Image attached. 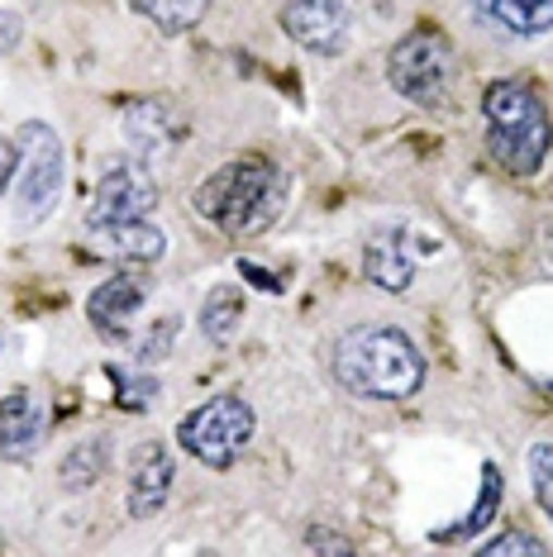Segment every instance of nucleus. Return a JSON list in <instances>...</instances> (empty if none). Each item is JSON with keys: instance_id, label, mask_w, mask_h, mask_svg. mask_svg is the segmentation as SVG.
I'll return each mask as SVG.
<instances>
[{"instance_id": "nucleus-1", "label": "nucleus", "mask_w": 553, "mask_h": 557, "mask_svg": "<svg viewBox=\"0 0 553 557\" xmlns=\"http://www.w3.org/2000/svg\"><path fill=\"white\" fill-rule=\"evenodd\" d=\"M425 372L420 344L396 324H358L334 344V382L362 400H410Z\"/></svg>"}, {"instance_id": "nucleus-10", "label": "nucleus", "mask_w": 553, "mask_h": 557, "mask_svg": "<svg viewBox=\"0 0 553 557\" xmlns=\"http://www.w3.org/2000/svg\"><path fill=\"white\" fill-rule=\"evenodd\" d=\"M144 300H148V276L144 272H115L86 296V320H91L106 338H124L134 324V314L144 310Z\"/></svg>"}, {"instance_id": "nucleus-14", "label": "nucleus", "mask_w": 553, "mask_h": 557, "mask_svg": "<svg viewBox=\"0 0 553 557\" xmlns=\"http://www.w3.org/2000/svg\"><path fill=\"white\" fill-rule=\"evenodd\" d=\"M468 5L506 39H544L553 29V0H468Z\"/></svg>"}, {"instance_id": "nucleus-21", "label": "nucleus", "mask_w": 553, "mask_h": 557, "mask_svg": "<svg viewBox=\"0 0 553 557\" xmlns=\"http://www.w3.org/2000/svg\"><path fill=\"white\" fill-rule=\"evenodd\" d=\"M110 376L120 382V405H124V410H144V405L158 400V382H153V376H124L120 367H110Z\"/></svg>"}, {"instance_id": "nucleus-6", "label": "nucleus", "mask_w": 553, "mask_h": 557, "mask_svg": "<svg viewBox=\"0 0 553 557\" xmlns=\"http://www.w3.org/2000/svg\"><path fill=\"white\" fill-rule=\"evenodd\" d=\"M254 429H258L254 405H248L244 396H234V391H224V396H210V400H200L196 410L182 414L177 443H182V453H192L196 462L224 472V467H234L238 453L254 443Z\"/></svg>"}, {"instance_id": "nucleus-13", "label": "nucleus", "mask_w": 553, "mask_h": 557, "mask_svg": "<svg viewBox=\"0 0 553 557\" xmlns=\"http://www.w3.org/2000/svg\"><path fill=\"white\" fill-rule=\"evenodd\" d=\"M86 238L96 244V252L115 262H138V268H153L168 252V234L148 220H130V224H106V230H86Z\"/></svg>"}, {"instance_id": "nucleus-22", "label": "nucleus", "mask_w": 553, "mask_h": 557, "mask_svg": "<svg viewBox=\"0 0 553 557\" xmlns=\"http://www.w3.org/2000/svg\"><path fill=\"white\" fill-rule=\"evenodd\" d=\"M172 338H177V320H158L144 338H138L134 358H138V362H158V358H168V352H172Z\"/></svg>"}, {"instance_id": "nucleus-9", "label": "nucleus", "mask_w": 553, "mask_h": 557, "mask_svg": "<svg viewBox=\"0 0 553 557\" xmlns=\"http://www.w3.org/2000/svg\"><path fill=\"white\" fill-rule=\"evenodd\" d=\"M48 434H53V414L39 396L15 391L0 400V458L5 462H29L44 453Z\"/></svg>"}, {"instance_id": "nucleus-4", "label": "nucleus", "mask_w": 553, "mask_h": 557, "mask_svg": "<svg viewBox=\"0 0 553 557\" xmlns=\"http://www.w3.org/2000/svg\"><path fill=\"white\" fill-rule=\"evenodd\" d=\"M386 82L396 96H406L420 110H448L454 100V82H458V48L448 44L444 29H410L406 39L392 44L386 53Z\"/></svg>"}, {"instance_id": "nucleus-24", "label": "nucleus", "mask_w": 553, "mask_h": 557, "mask_svg": "<svg viewBox=\"0 0 553 557\" xmlns=\"http://www.w3.org/2000/svg\"><path fill=\"white\" fill-rule=\"evenodd\" d=\"M20 176V144L10 134H0V196L10 191V182Z\"/></svg>"}, {"instance_id": "nucleus-20", "label": "nucleus", "mask_w": 553, "mask_h": 557, "mask_svg": "<svg viewBox=\"0 0 553 557\" xmlns=\"http://www.w3.org/2000/svg\"><path fill=\"white\" fill-rule=\"evenodd\" d=\"M530 486H534V505L549 515V524H553V438L530 448Z\"/></svg>"}, {"instance_id": "nucleus-26", "label": "nucleus", "mask_w": 553, "mask_h": 557, "mask_svg": "<svg viewBox=\"0 0 553 557\" xmlns=\"http://www.w3.org/2000/svg\"><path fill=\"white\" fill-rule=\"evenodd\" d=\"M24 39V20L15 10H0V53H10V48H20Z\"/></svg>"}, {"instance_id": "nucleus-8", "label": "nucleus", "mask_w": 553, "mask_h": 557, "mask_svg": "<svg viewBox=\"0 0 553 557\" xmlns=\"http://www.w3.org/2000/svg\"><path fill=\"white\" fill-rule=\"evenodd\" d=\"M276 24H282V34L296 48H306L316 58H334V53H344L354 15H348L344 0H286L276 10Z\"/></svg>"}, {"instance_id": "nucleus-15", "label": "nucleus", "mask_w": 553, "mask_h": 557, "mask_svg": "<svg viewBox=\"0 0 553 557\" xmlns=\"http://www.w3.org/2000/svg\"><path fill=\"white\" fill-rule=\"evenodd\" d=\"M362 276H368L372 286H382V290H396V296L415 282V262L406 252L401 230H377L368 244H362Z\"/></svg>"}, {"instance_id": "nucleus-2", "label": "nucleus", "mask_w": 553, "mask_h": 557, "mask_svg": "<svg viewBox=\"0 0 553 557\" xmlns=\"http://www.w3.org/2000/svg\"><path fill=\"white\" fill-rule=\"evenodd\" d=\"M282 196H286V172L272 158H234L196 186L192 214L230 238H248L276 220Z\"/></svg>"}, {"instance_id": "nucleus-11", "label": "nucleus", "mask_w": 553, "mask_h": 557, "mask_svg": "<svg viewBox=\"0 0 553 557\" xmlns=\"http://www.w3.org/2000/svg\"><path fill=\"white\" fill-rule=\"evenodd\" d=\"M120 129H124V138H130V148L138 158L153 162V158H168L172 148L182 144L186 120L168 106V100H134V106H124Z\"/></svg>"}, {"instance_id": "nucleus-3", "label": "nucleus", "mask_w": 553, "mask_h": 557, "mask_svg": "<svg viewBox=\"0 0 553 557\" xmlns=\"http://www.w3.org/2000/svg\"><path fill=\"white\" fill-rule=\"evenodd\" d=\"M487 158L511 176H534L553 148V120L544 96L520 77H496L482 91Z\"/></svg>"}, {"instance_id": "nucleus-18", "label": "nucleus", "mask_w": 553, "mask_h": 557, "mask_svg": "<svg viewBox=\"0 0 553 557\" xmlns=\"http://www.w3.org/2000/svg\"><path fill=\"white\" fill-rule=\"evenodd\" d=\"M106 467H110V438L106 434H91V438H82L77 448L62 458L58 467V481H62V491H91L100 476H106Z\"/></svg>"}, {"instance_id": "nucleus-16", "label": "nucleus", "mask_w": 553, "mask_h": 557, "mask_svg": "<svg viewBox=\"0 0 553 557\" xmlns=\"http://www.w3.org/2000/svg\"><path fill=\"white\" fill-rule=\"evenodd\" d=\"M501 500H506V476H501L496 462H482V491H477V505L468 515H458L454 524H439L430 529V543H458V539H477L487 524L496 519Z\"/></svg>"}, {"instance_id": "nucleus-5", "label": "nucleus", "mask_w": 553, "mask_h": 557, "mask_svg": "<svg viewBox=\"0 0 553 557\" xmlns=\"http://www.w3.org/2000/svg\"><path fill=\"white\" fill-rule=\"evenodd\" d=\"M20 144V191H15V224L34 230L58 210L67 186V148L48 120H24L15 129Z\"/></svg>"}, {"instance_id": "nucleus-17", "label": "nucleus", "mask_w": 553, "mask_h": 557, "mask_svg": "<svg viewBox=\"0 0 553 557\" xmlns=\"http://www.w3.org/2000/svg\"><path fill=\"white\" fill-rule=\"evenodd\" d=\"M244 310H248L244 286H234V282L210 286V296L200 300V334H206V344L230 348V338L238 334V324H244Z\"/></svg>"}, {"instance_id": "nucleus-23", "label": "nucleus", "mask_w": 553, "mask_h": 557, "mask_svg": "<svg viewBox=\"0 0 553 557\" xmlns=\"http://www.w3.org/2000/svg\"><path fill=\"white\" fill-rule=\"evenodd\" d=\"M506 553H530V557H539V553H549V548L534 534H525V529H511V534H501V539H492L482 548V557H506Z\"/></svg>"}, {"instance_id": "nucleus-25", "label": "nucleus", "mask_w": 553, "mask_h": 557, "mask_svg": "<svg viewBox=\"0 0 553 557\" xmlns=\"http://www.w3.org/2000/svg\"><path fill=\"white\" fill-rule=\"evenodd\" d=\"M306 548L310 553H354V543H344L334 529H306Z\"/></svg>"}, {"instance_id": "nucleus-19", "label": "nucleus", "mask_w": 553, "mask_h": 557, "mask_svg": "<svg viewBox=\"0 0 553 557\" xmlns=\"http://www.w3.org/2000/svg\"><path fill=\"white\" fill-rule=\"evenodd\" d=\"M130 5L148 24H153V29H162V34H186V29H196V24L206 20L210 0H130Z\"/></svg>"}, {"instance_id": "nucleus-7", "label": "nucleus", "mask_w": 553, "mask_h": 557, "mask_svg": "<svg viewBox=\"0 0 553 557\" xmlns=\"http://www.w3.org/2000/svg\"><path fill=\"white\" fill-rule=\"evenodd\" d=\"M158 206V182L144 158H124L96 182L91 206H86V230H106V224L148 220Z\"/></svg>"}, {"instance_id": "nucleus-12", "label": "nucleus", "mask_w": 553, "mask_h": 557, "mask_svg": "<svg viewBox=\"0 0 553 557\" xmlns=\"http://www.w3.org/2000/svg\"><path fill=\"white\" fill-rule=\"evenodd\" d=\"M172 476H177V462L172 453L162 448L158 438L138 443L130 453V515L134 519H153L162 505H168V491H172Z\"/></svg>"}]
</instances>
